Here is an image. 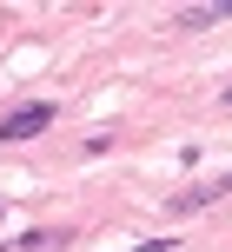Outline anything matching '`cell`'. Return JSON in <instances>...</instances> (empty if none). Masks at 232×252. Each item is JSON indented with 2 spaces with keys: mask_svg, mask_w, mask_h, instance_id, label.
Wrapping results in <instances>:
<instances>
[{
  "mask_svg": "<svg viewBox=\"0 0 232 252\" xmlns=\"http://www.w3.org/2000/svg\"><path fill=\"white\" fill-rule=\"evenodd\" d=\"M232 13V0H212V7H186L179 13V27H212V20H226Z\"/></svg>",
  "mask_w": 232,
  "mask_h": 252,
  "instance_id": "3",
  "label": "cell"
},
{
  "mask_svg": "<svg viewBox=\"0 0 232 252\" xmlns=\"http://www.w3.org/2000/svg\"><path fill=\"white\" fill-rule=\"evenodd\" d=\"M219 192H232V173H226V179H206V186H186V192H173V213H199V206H212Z\"/></svg>",
  "mask_w": 232,
  "mask_h": 252,
  "instance_id": "2",
  "label": "cell"
},
{
  "mask_svg": "<svg viewBox=\"0 0 232 252\" xmlns=\"http://www.w3.org/2000/svg\"><path fill=\"white\" fill-rule=\"evenodd\" d=\"M47 126H53V106L33 100V106H13V113L0 120V139H33V133H47Z\"/></svg>",
  "mask_w": 232,
  "mask_h": 252,
  "instance_id": "1",
  "label": "cell"
},
{
  "mask_svg": "<svg viewBox=\"0 0 232 252\" xmlns=\"http://www.w3.org/2000/svg\"><path fill=\"white\" fill-rule=\"evenodd\" d=\"M226 106H232V93H226Z\"/></svg>",
  "mask_w": 232,
  "mask_h": 252,
  "instance_id": "4",
  "label": "cell"
}]
</instances>
